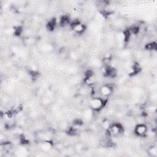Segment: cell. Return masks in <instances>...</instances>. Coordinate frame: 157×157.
<instances>
[{"instance_id":"obj_7","label":"cell","mask_w":157,"mask_h":157,"mask_svg":"<svg viewBox=\"0 0 157 157\" xmlns=\"http://www.w3.org/2000/svg\"><path fill=\"white\" fill-rule=\"evenodd\" d=\"M38 145L40 150L45 153L50 152L53 148L51 141H39Z\"/></svg>"},{"instance_id":"obj_11","label":"cell","mask_w":157,"mask_h":157,"mask_svg":"<svg viewBox=\"0 0 157 157\" xmlns=\"http://www.w3.org/2000/svg\"><path fill=\"white\" fill-rule=\"evenodd\" d=\"M37 39L31 36V37H26L24 39V43L26 45H34L36 42Z\"/></svg>"},{"instance_id":"obj_2","label":"cell","mask_w":157,"mask_h":157,"mask_svg":"<svg viewBox=\"0 0 157 157\" xmlns=\"http://www.w3.org/2000/svg\"><path fill=\"white\" fill-rule=\"evenodd\" d=\"M107 131L110 137H118L124 132V129L120 123H112Z\"/></svg>"},{"instance_id":"obj_9","label":"cell","mask_w":157,"mask_h":157,"mask_svg":"<svg viewBox=\"0 0 157 157\" xmlns=\"http://www.w3.org/2000/svg\"><path fill=\"white\" fill-rule=\"evenodd\" d=\"M147 152L151 157L157 156V146L155 144H151L147 149Z\"/></svg>"},{"instance_id":"obj_6","label":"cell","mask_w":157,"mask_h":157,"mask_svg":"<svg viewBox=\"0 0 157 157\" xmlns=\"http://www.w3.org/2000/svg\"><path fill=\"white\" fill-rule=\"evenodd\" d=\"M148 130V126L145 123H137L134 128V132L138 137H145Z\"/></svg>"},{"instance_id":"obj_3","label":"cell","mask_w":157,"mask_h":157,"mask_svg":"<svg viewBox=\"0 0 157 157\" xmlns=\"http://www.w3.org/2000/svg\"><path fill=\"white\" fill-rule=\"evenodd\" d=\"M71 28L74 33L77 34H82L86 30V26L78 19H74L71 21Z\"/></svg>"},{"instance_id":"obj_8","label":"cell","mask_w":157,"mask_h":157,"mask_svg":"<svg viewBox=\"0 0 157 157\" xmlns=\"http://www.w3.org/2000/svg\"><path fill=\"white\" fill-rule=\"evenodd\" d=\"M82 117L85 121H90L94 117V111L90 108L85 109L82 113Z\"/></svg>"},{"instance_id":"obj_10","label":"cell","mask_w":157,"mask_h":157,"mask_svg":"<svg viewBox=\"0 0 157 157\" xmlns=\"http://www.w3.org/2000/svg\"><path fill=\"white\" fill-rule=\"evenodd\" d=\"M145 48L147 50L150 51V52H153V50H156V42H147V43L145 45Z\"/></svg>"},{"instance_id":"obj_1","label":"cell","mask_w":157,"mask_h":157,"mask_svg":"<svg viewBox=\"0 0 157 157\" xmlns=\"http://www.w3.org/2000/svg\"><path fill=\"white\" fill-rule=\"evenodd\" d=\"M105 100L101 96L93 97L88 101L89 107L94 112H99L105 104Z\"/></svg>"},{"instance_id":"obj_5","label":"cell","mask_w":157,"mask_h":157,"mask_svg":"<svg viewBox=\"0 0 157 157\" xmlns=\"http://www.w3.org/2000/svg\"><path fill=\"white\" fill-rule=\"evenodd\" d=\"M113 91V86L111 84L105 83L102 85L99 88V93L102 98H107L109 97Z\"/></svg>"},{"instance_id":"obj_4","label":"cell","mask_w":157,"mask_h":157,"mask_svg":"<svg viewBox=\"0 0 157 157\" xmlns=\"http://www.w3.org/2000/svg\"><path fill=\"white\" fill-rule=\"evenodd\" d=\"M39 141H52L54 138V132L50 130H40L36 134Z\"/></svg>"}]
</instances>
